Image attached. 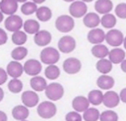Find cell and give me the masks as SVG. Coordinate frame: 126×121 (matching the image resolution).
<instances>
[{
  "instance_id": "obj_25",
  "label": "cell",
  "mask_w": 126,
  "mask_h": 121,
  "mask_svg": "<svg viewBox=\"0 0 126 121\" xmlns=\"http://www.w3.org/2000/svg\"><path fill=\"white\" fill-rule=\"evenodd\" d=\"M104 93H102L101 90L93 89L90 91L87 94V99L89 100L90 104L93 105H99L103 103Z\"/></svg>"
},
{
  "instance_id": "obj_12",
  "label": "cell",
  "mask_w": 126,
  "mask_h": 121,
  "mask_svg": "<svg viewBox=\"0 0 126 121\" xmlns=\"http://www.w3.org/2000/svg\"><path fill=\"white\" fill-rule=\"evenodd\" d=\"M6 72H7L8 75L12 79H19L24 73L23 65H22L20 62L12 60L11 62L8 63L7 67H6Z\"/></svg>"
},
{
  "instance_id": "obj_39",
  "label": "cell",
  "mask_w": 126,
  "mask_h": 121,
  "mask_svg": "<svg viewBox=\"0 0 126 121\" xmlns=\"http://www.w3.org/2000/svg\"><path fill=\"white\" fill-rule=\"evenodd\" d=\"M8 74L6 72V69L0 67V86L4 85L8 80Z\"/></svg>"
},
{
  "instance_id": "obj_50",
  "label": "cell",
  "mask_w": 126,
  "mask_h": 121,
  "mask_svg": "<svg viewBox=\"0 0 126 121\" xmlns=\"http://www.w3.org/2000/svg\"><path fill=\"white\" fill-rule=\"evenodd\" d=\"M81 1H83L85 3H90V2H93V0H81Z\"/></svg>"
},
{
  "instance_id": "obj_7",
  "label": "cell",
  "mask_w": 126,
  "mask_h": 121,
  "mask_svg": "<svg viewBox=\"0 0 126 121\" xmlns=\"http://www.w3.org/2000/svg\"><path fill=\"white\" fill-rule=\"evenodd\" d=\"M23 70L28 75L34 77L40 74L42 70V65L41 61L36 59H29L23 64Z\"/></svg>"
},
{
  "instance_id": "obj_13",
  "label": "cell",
  "mask_w": 126,
  "mask_h": 121,
  "mask_svg": "<svg viewBox=\"0 0 126 121\" xmlns=\"http://www.w3.org/2000/svg\"><path fill=\"white\" fill-rule=\"evenodd\" d=\"M52 41V35L48 30H41L34 35V42L38 47H47Z\"/></svg>"
},
{
  "instance_id": "obj_49",
  "label": "cell",
  "mask_w": 126,
  "mask_h": 121,
  "mask_svg": "<svg viewBox=\"0 0 126 121\" xmlns=\"http://www.w3.org/2000/svg\"><path fill=\"white\" fill-rule=\"evenodd\" d=\"M63 1H65V2H67V3H73V2H74V1H76V0H63Z\"/></svg>"
},
{
  "instance_id": "obj_2",
  "label": "cell",
  "mask_w": 126,
  "mask_h": 121,
  "mask_svg": "<svg viewBox=\"0 0 126 121\" xmlns=\"http://www.w3.org/2000/svg\"><path fill=\"white\" fill-rule=\"evenodd\" d=\"M37 114L43 119H50L57 113V106L54 102L50 100H45L39 103L36 108Z\"/></svg>"
},
{
  "instance_id": "obj_23",
  "label": "cell",
  "mask_w": 126,
  "mask_h": 121,
  "mask_svg": "<svg viewBox=\"0 0 126 121\" xmlns=\"http://www.w3.org/2000/svg\"><path fill=\"white\" fill-rule=\"evenodd\" d=\"M108 58L112 64H121L125 60V52L120 48H114L110 50Z\"/></svg>"
},
{
  "instance_id": "obj_41",
  "label": "cell",
  "mask_w": 126,
  "mask_h": 121,
  "mask_svg": "<svg viewBox=\"0 0 126 121\" xmlns=\"http://www.w3.org/2000/svg\"><path fill=\"white\" fill-rule=\"evenodd\" d=\"M119 97H120V100L123 103L126 104V87L123 88L121 90L120 93H119Z\"/></svg>"
},
{
  "instance_id": "obj_1",
  "label": "cell",
  "mask_w": 126,
  "mask_h": 121,
  "mask_svg": "<svg viewBox=\"0 0 126 121\" xmlns=\"http://www.w3.org/2000/svg\"><path fill=\"white\" fill-rule=\"evenodd\" d=\"M61 54L58 49L54 47H45L40 53V61L42 63L48 65H54L59 62Z\"/></svg>"
},
{
  "instance_id": "obj_22",
  "label": "cell",
  "mask_w": 126,
  "mask_h": 121,
  "mask_svg": "<svg viewBox=\"0 0 126 121\" xmlns=\"http://www.w3.org/2000/svg\"><path fill=\"white\" fill-rule=\"evenodd\" d=\"M95 11L98 14H108L113 9V4L110 0H97L94 4Z\"/></svg>"
},
{
  "instance_id": "obj_29",
  "label": "cell",
  "mask_w": 126,
  "mask_h": 121,
  "mask_svg": "<svg viewBox=\"0 0 126 121\" xmlns=\"http://www.w3.org/2000/svg\"><path fill=\"white\" fill-rule=\"evenodd\" d=\"M28 53L29 51L26 47H24V46H16L11 52V56L13 59V61L20 62L28 55Z\"/></svg>"
},
{
  "instance_id": "obj_40",
  "label": "cell",
  "mask_w": 126,
  "mask_h": 121,
  "mask_svg": "<svg viewBox=\"0 0 126 121\" xmlns=\"http://www.w3.org/2000/svg\"><path fill=\"white\" fill-rule=\"evenodd\" d=\"M8 41V35L4 29L0 28V46L4 45Z\"/></svg>"
},
{
  "instance_id": "obj_34",
  "label": "cell",
  "mask_w": 126,
  "mask_h": 121,
  "mask_svg": "<svg viewBox=\"0 0 126 121\" xmlns=\"http://www.w3.org/2000/svg\"><path fill=\"white\" fill-rule=\"evenodd\" d=\"M7 86H8V90L11 93L17 94V93H20L23 91V81L20 79H11L8 82Z\"/></svg>"
},
{
  "instance_id": "obj_5",
  "label": "cell",
  "mask_w": 126,
  "mask_h": 121,
  "mask_svg": "<svg viewBox=\"0 0 126 121\" xmlns=\"http://www.w3.org/2000/svg\"><path fill=\"white\" fill-rule=\"evenodd\" d=\"M58 50L63 54L72 53L76 49L77 42L76 40L71 35H64L58 41Z\"/></svg>"
},
{
  "instance_id": "obj_3",
  "label": "cell",
  "mask_w": 126,
  "mask_h": 121,
  "mask_svg": "<svg viewBox=\"0 0 126 121\" xmlns=\"http://www.w3.org/2000/svg\"><path fill=\"white\" fill-rule=\"evenodd\" d=\"M54 25L56 30L61 33H69L74 29L75 22L70 15H61L56 18Z\"/></svg>"
},
{
  "instance_id": "obj_16",
  "label": "cell",
  "mask_w": 126,
  "mask_h": 121,
  "mask_svg": "<svg viewBox=\"0 0 126 121\" xmlns=\"http://www.w3.org/2000/svg\"><path fill=\"white\" fill-rule=\"evenodd\" d=\"M87 41L93 45L101 44L104 41H105V33L103 30L98 28L92 29L86 35Z\"/></svg>"
},
{
  "instance_id": "obj_8",
  "label": "cell",
  "mask_w": 126,
  "mask_h": 121,
  "mask_svg": "<svg viewBox=\"0 0 126 121\" xmlns=\"http://www.w3.org/2000/svg\"><path fill=\"white\" fill-rule=\"evenodd\" d=\"M124 34L119 30L112 29L105 34V41L110 46L114 48H118L124 43Z\"/></svg>"
},
{
  "instance_id": "obj_32",
  "label": "cell",
  "mask_w": 126,
  "mask_h": 121,
  "mask_svg": "<svg viewBox=\"0 0 126 121\" xmlns=\"http://www.w3.org/2000/svg\"><path fill=\"white\" fill-rule=\"evenodd\" d=\"M100 23L104 28L112 30L117 23V18L114 15L108 13V14L103 15V17L100 19Z\"/></svg>"
},
{
  "instance_id": "obj_11",
  "label": "cell",
  "mask_w": 126,
  "mask_h": 121,
  "mask_svg": "<svg viewBox=\"0 0 126 121\" xmlns=\"http://www.w3.org/2000/svg\"><path fill=\"white\" fill-rule=\"evenodd\" d=\"M21 100L23 105H25L28 108H32L39 105L40 98L36 92L33 90H27L22 93Z\"/></svg>"
},
{
  "instance_id": "obj_26",
  "label": "cell",
  "mask_w": 126,
  "mask_h": 121,
  "mask_svg": "<svg viewBox=\"0 0 126 121\" xmlns=\"http://www.w3.org/2000/svg\"><path fill=\"white\" fill-rule=\"evenodd\" d=\"M92 54L94 57L98 58V59H105V57L109 55V52L110 50L104 44H97V45H93L91 49Z\"/></svg>"
},
{
  "instance_id": "obj_51",
  "label": "cell",
  "mask_w": 126,
  "mask_h": 121,
  "mask_svg": "<svg viewBox=\"0 0 126 121\" xmlns=\"http://www.w3.org/2000/svg\"><path fill=\"white\" fill-rule=\"evenodd\" d=\"M23 121H29V120H27V119H26V120H23Z\"/></svg>"
},
{
  "instance_id": "obj_18",
  "label": "cell",
  "mask_w": 126,
  "mask_h": 121,
  "mask_svg": "<svg viewBox=\"0 0 126 121\" xmlns=\"http://www.w3.org/2000/svg\"><path fill=\"white\" fill-rule=\"evenodd\" d=\"M96 84L99 89L109 91L115 85V80H114L113 77L108 75V74H101L97 79Z\"/></svg>"
},
{
  "instance_id": "obj_9",
  "label": "cell",
  "mask_w": 126,
  "mask_h": 121,
  "mask_svg": "<svg viewBox=\"0 0 126 121\" xmlns=\"http://www.w3.org/2000/svg\"><path fill=\"white\" fill-rule=\"evenodd\" d=\"M23 18L18 15H11V16H8L6 19L4 20V27H5L6 30L10 32H14L21 30V29L23 27Z\"/></svg>"
},
{
  "instance_id": "obj_48",
  "label": "cell",
  "mask_w": 126,
  "mask_h": 121,
  "mask_svg": "<svg viewBox=\"0 0 126 121\" xmlns=\"http://www.w3.org/2000/svg\"><path fill=\"white\" fill-rule=\"evenodd\" d=\"M123 44H124V49H126V36L124 37V43H123Z\"/></svg>"
},
{
  "instance_id": "obj_6",
  "label": "cell",
  "mask_w": 126,
  "mask_h": 121,
  "mask_svg": "<svg viewBox=\"0 0 126 121\" xmlns=\"http://www.w3.org/2000/svg\"><path fill=\"white\" fill-rule=\"evenodd\" d=\"M82 68V63L80 60L76 57H69L66 59L62 64V69L64 72L67 74H76L79 73Z\"/></svg>"
},
{
  "instance_id": "obj_28",
  "label": "cell",
  "mask_w": 126,
  "mask_h": 121,
  "mask_svg": "<svg viewBox=\"0 0 126 121\" xmlns=\"http://www.w3.org/2000/svg\"><path fill=\"white\" fill-rule=\"evenodd\" d=\"M35 16H36L37 19L41 22H47L52 18L53 13L52 11L49 7L47 6H41L37 9L36 12H35Z\"/></svg>"
},
{
  "instance_id": "obj_19",
  "label": "cell",
  "mask_w": 126,
  "mask_h": 121,
  "mask_svg": "<svg viewBox=\"0 0 126 121\" xmlns=\"http://www.w3.org/2000/svg\"><path fill=\"white\" fill-rule=\"evenodd\" d=\"M11 115L13 119L17 121L26 120L30 116V110L28 107L23 105H17L13 107L11 111Z\"/></svg>"
},
{
  "instance_id": "obj_38",
  "label": "cell",
  "mask_w": 126,
  "mask_h": 121,
  "mask_svg": "<svg viewBox=\"0 0 126 121\" xmlns=\"http://www.w3.org/2000/svg\"><path fill=\"white\" fill-rule=\"evenodd\" d=\"M83 118L79 112L75 111H71L67 112L65 116V121H82Z\"/></svg>"
},
{
  "instance_id": "obj_15",
  "label": "cell",
  "mask_w": 126,
  "mask_h": 121,
  "mask_svg": "<svg viewBox=\"0 0 126 121\" xmlns=\"http://www.w3.org/2000/svg\"><path fill=\"white\" fill-rule=\"evenodd\" d=\"M120 97L117 93L114 91H107L104 93L103 98V104L105 106L108 107L109 109H112L114 107H117L120 103Z\"/></svg>"
},
{
  "instance_id": "obj_4",
  "label": "cell",
  "mask_w": 126,
  "mask_h": 121,
  "mask_svg": "<svg viewBox=\"0 0 126 121\" xmlns=\"http://www.w3.org/2000/svg\"><path fill=\"white\" fill-rule=\"evenodd\" d=\"M44 93H45V96L47 98V100L54 102L63 98L65 90L61 83L52 82L50 84H47V86Z\"/></svg>"
},
{
  "instance_id": "obj_27",
  "label": "cell",
  "mask_w": 126,
  "mask_h": 121,
  "mask_svg": "<svg viewBox=\"0 0 126 121\" xmlns=\"http://www.w3.org/2000/svg\"><path fill=\"white\" fill-rule=\"evenodd\" d=\"M113 64L109 59H100L96 63V69L101 74H108L112 70Z\"/></svg>"
},
{
  "instance_id": "obj_42",
  "label": "cell",
  "mask_w": 126,
  "mask_h": 121,
  "mask_svg": "<svg viewBox=\"0 0 126 121\" xmlns=\"http://www.w3.org/2000/svg\"><path fill=\"white\" fill-rule=\"evenodd\" d=\"M0 121H8V116L4 111L0 110Z\"/></svg>"
},
{
  "instance_id": "obj_37",
  "label": "cell",
  "mask_w": 126,
  "mask_h": 121,
  "mask_svg": "<svg viewBox=\"0 0 126 121\" xmlns=\"http://www.w3.org/2000/svg\"><path fill=\"white\" fill-rule=\"evenodd\" d=\"M115 14L121 19H126V3H120L116 6Z\"/></svg>"
},
{
  "instance_id": "obj_35",
  "label": "cell",
  "mask_w": 126,
  "mask_h": 121,
  "mask_svg": "<svg viewBox=\"0 0 126 121\" xmlns=\"http://www.w3.org/2000/svg\"><path fill=\"white\" fill-rule=\"evenodd\" d=\"M37 9V4H35V3L33 2H28L27 1L26 3H23L21 6V12L23 13V15H26V16H30V15H32L34 13L36 12Z\"/></svg>"
},
{
  "instance_id": "obj_30",
  "label": "cell",
  "mask_w": 126,
  "mask_h": 121,
  "mask_svg": "<svg viewBox=\"0 0 126 121\" xmlns=\"http://www.w3.org/2000/svg\"><path fill=\"white\" fill-rule=\"evenodd\" d=\"M44 74L47 80L54 81V80H57L61 75V69L55 64L54 65H48L44 70Z\"/></svg>"
},
{
  "instance_id": "obj_14",
  "label": "cell",
  "mask_w": 126,
  "mask_h": 121,
  "mask_svg": "<svg viewBox=\"0 0 126 121\" xmlns=\"http://www.w3.org/2000/svg\"><path fill=\"white\" fill-rule=\"evenodd\" d=\"M90 102L88 100L87 97L79 95L73 99L72 100V107L74 111L78 112L79 113H83L85 111H86L90 107Z\"/></svg>"
},
{
  "instance_id": "obj_43",
  "label": "cell",
  "mask_w": 126,
  "mask_h": 121,
  "mask_svg": "<svg viewBox=\"0 0 126 121\" xmlns=\"http://www.w3.org/2000/svg\"><path fill=\"white\" fill-rule=\"evenodd\" d=\"M121 69L124 73L126 74V59L124 60V62L121 63Z\"/></svg>"
},
{
  "instance_id": "obj_17",
  "label": "cell",
  "mask_w": 126,
  "mask_h": 121,
  "mask_svg": "<svg viewBox=\"0 0 126 121\" xmlns=\"http://www.w3.org/2000/svg\"><path fill=\"white\" fill-rule=\"evenodd\" d=\"M18 9V3L16 0H1L0 1V11L3 14L11 16L15 15Z\"/></svg>"
},
{
  "instance_id": "obj_31",
  "label": "cell",
  "mask_w": 126,
  "mask_h": 121,
  "mask_svg": "<svg viewBox=\"0 0 126 121\" xmlns=\"http://www.w3.org/2000/svg\"><path fill=\"white\" fill-rule=\"evenodd\" d=\"M82 118L84 121H98L99 120L100 112L95 107H89L83 112Z\"/></svg>"
},
{
  "instance_id": "obj_45",
  "label": "cell",
  "mask_w": 126,
  "mask_h": 121,
  "mask_svg": "<svg viewBox=\"0 0 126 121\" xmlns=\"http://www.w3.org/2000/svg\"><path fill=\"white\" fill-rule=\"evenodd\" d=\"M30 1L35 3V4H42V3L45 2L46 0H30Z\"/></svg>"
},
{
  "instance_id": "obj_36",
  "label": "cell",
  "mask_w": 126,
  "mask_h": 121,
  "mask_svg": "<svg viewBox=\"0 0 126 121\" xmlns=\"http://www.w3.org/2000/svg\"><path fill=\"white\" fill-rule=\"evenodd\" d=\"M99 121H118V115L113 110H106L100 113Z\"/></svg>"
},
{
  "instance_id": "obj_21",
  "label": "cell",
  "mask_w": 126,
  "mask_h": 121,
  "mask_svg": "<svg viewBox=\"0 0 126 121\" xmlns=\"http://www.w3.org/2000/svg\"><path fill=\"white\" fill-rule=\"evenodd\" d=\"M100 19L97 13L95 12H89L86 13V16L83 17V23L86 28L89 29H95L100 24Z\"/></svg>"
},
{
  "instance_id": "obj_47",
  "label": "cell",
  "mask_w": 126,
  "mask_h": 121,
  "mask_svg": "<svg viewBox=\"0 0 126 121\" xmlns=\"http://www.w3.org/2000/svg\"><path fill=\"white\" fill-rule=\"evenodd\" d=\"M16 1L17 3H23H23H26L28 0H16Z\"/></svg>"
},
{
  "instance_id": "obj_24",
  "label": "cell",
  "mask_w": 126,
  "mask_h": 121,
  "mask_svg": "<svg viewBox=\"0 0 126 121\" xmlns=\"http://www.w3.org/2000/svg\"><path fill=\"white\" fill-rule=\"evenodd\" d=\"M23 31L29 35H35L41 28L40 23L35 19H28L23 23Z\"/></svg>"
},
{
  "instance_id": "obj_10",
  "label": "cell",
  "mask_w": 126,
  "mask_h": 121,
  "mask_svg": "<svg viewBox=\"0 0 126 121\" xmlns=\"http://www.w3.org/2000/svg\"><path fill=\"white\" fill-rule=\"evenodd\" d=\"M69 13L70 16L74 18L84 17L87 13V5L81 0H77L71 3L69 6Z\"/></svg>"
},
{
  "instance_id": "obj_44",
  "label": "cell",
  "mask_w": 126,
  "mask_h": 121,
  "mask_svg": "<svg viewBox=\"0 0 126 121\" xmlns=\"http://www.w3.org/2000/svg\"><path fill=\"white\" fill-rule=\"evenodd\" d=\"M4 92L3 90V88L0 86V102L4 100Z\"/></svg>"
},
{
  "instance_id": "obj_20",
  "label": "cell",
  "mask_w": 126,
  "mask_h": 121,
  "mask_svg": "<svg viewBox=\"0 0 126 121\" xmlns=\"http://www.w3.org/2000/svg\"><path fill=\"white\" fill-rule=\"evenodd\" d=\"M30 85L33 91L39 93V92L45 91L47 86V82L45 78L42 77L40 75H37V76H34V77H32L30 79Z\"/></svg>"
},
{
  "instance_id": "obj_46",
  "label": "cell",
  "mask_w": 126,
  "mask_h": 121,
  "mask_svg": "<svg viewBox=\"0 0 126 121\" xmlns=\"http://www.w3.org/2000/svg\"><path fill=\"white\" fill-rule=\"evenodd\" d=\"M4 20V14L2 13V11H0V23H2Z\"/></svg>"
},
{
  "instance_id": "obj_33",
  "label": "cell",
  "mask_w": 126,
  "mask_h": 121,
  "mask_svg": "<svg viewBox=\"0 0 126 121\" xmlns=\"http://www.w3.org/2000/svg\"><path fill=\"white\" fill-rule=\"evenodd\" d=\"M28 40V35L23 30H18L12 34L11 41L16 46H23Z\"/></svg>"
}]
</instances>
